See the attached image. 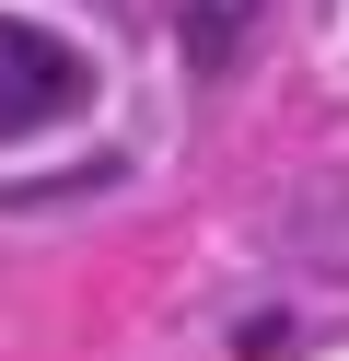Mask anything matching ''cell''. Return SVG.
Wrapping results in <instances>:
<instances>
[{"label": "cell", "instance_id": "1", "mask_svg": "<svg viewBox=\"0 0 349 361\" xmlns=\"http://www.w3.org/2000/svg\"><path fill=\"white\" fill-rule=\"evenodd\" d=\"M82 94H93L82 47H70V35H47V24H23V12H0V140H23V128L70 117Z\"/></svg>", "mask_w": 349, "mask_h": 361}, {"label": "cell", "instance_id": "2", "mask_svg": "<svg viewBox=\"0 0 349 361\" xmlns=\"http://www.w3.org/2000/svg\"><path fill=\"white\" fill-rule=\"evenodd\" d=\"M245 24H256V0H186V35H198V59H209V71L245 47Z\"/></svg>", "mask_w": 349, "mask_h": 361}]
</instances>
